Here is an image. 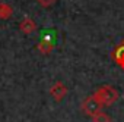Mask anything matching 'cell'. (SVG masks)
Masks as SVG:
<instances>
[{
	"instance_id": "cell-1",
	"label": "cell",
	"mask_w": 124,
	"mask_h": 122,
	"mask_svg": "<svg viewBox=\"0 0 124 122\" xmlns=\"http://www.w3.org/2000/svg\"><path fill=\"white\" fill-rule=\"evenodd\" d=\"M92 96L101 103L102 107H104V106H111V104H114V103L118 100V97H120L118 91H117L112 85H102V87H99Z\"/></svg>"
},
{
	"instance_id": "cell-2",
	"label": "cell",
	"mask_w": 124,
	"mask_h": 122,
	"mask_svg": "<svg viewBox=\"0 0 124 122\" xmlns=\"http://www.w3.org/2000/svg\"><path fill=\"white\" fill-rule=\"evenodd\" d=\"M54 47H55V34H54V31L53 30L42 31L41 32V38H39L38 46H37L38 51L41 54H45L47 56V54H50L54 50Z\"/></svg>"
},
{
	"instance_id": "cell-3",
	"label": "cell",
	"mask_w": 124,
	"mask_h": 122,
	"mask_svg": "<svg viewBox=\"0 0 124 122\" xmlns=\"http://www.w3.org/2000/svg\"><path fill=\"white\" fill-rule=\"evenodd\" d=\"M101 109H102V106H101V103L93 97V96H88L85 100H83V103H82V112L86 115V116H93V115H96L98 112H101Z\"/></svg>"
},
{
	"instance_id": "cell-4",
	"label": "cell",
	"mask_w": 124,
	"mask_h": 122,
	"mask_svg": "<svg viewBox=\"0 0 124 122\" xmlns=\"http://www.w3.org/2000/svg\"><path fill=\"white\" fill-rule=\"evenodd\" d=\"M67 94V87L64 85V82L61 81H55L51 88H50V96L55 100V102H61Z\"/></svg>"
},
{
	"instance_id": "cell-5",
	"label": "cell",
	"mask_w": 124,
	"mask_h": 122,
	"mask_svg": "<svg viewBox=\"0 0 124 122\" xmlns=\"http://www.w3.org/2000/svg\"><path fill=\"white\" fill-rule=\"evenodd\" d=\"M111 59L115 62L117 66H120L124 71V41L114 47V50L111 51Z\"/></svg>"
},
{
	"instance_id": "cell-6",
	"label": "cell",
	"mask_w": 124,
	"mask_h": 122,
	"mask_svg": "<svg viewBox=\"0 0 124 122\" xmlns=\"http://www.w3.org/2000/svg\"><path fill=\"white\" fill-rule=\"evenodd\" d=\"M19 30H21L23 34L29 35V34H32V32L37 31V24H35L34 19H31L29 16H26V18H23V19L21 21V24H19Z\"/></svg>"
},
{
	"instance_id": "cell-7",
	"label": "cell",
	"mask_w": 124,
	"mask_h": 122,
	"mask_svg": "<svg viewBox=\"0 0 124 122\" xmlns=\"http://www.w3.org/2000/svg\"><path fill=\"white\" fill-rule=\"evenodd\" d=\"M13 15V8L8 3H0V19L2 21H8L10 19Z\"/></svg>"
},
{
	"instance_id": "cell-8",
	"label": "cell",
	"mask_w": 124,
	"mask_h": 122,
	"mask_svg": "<svg viewBox=\"0 0 124 122\" xmlns=\"http://www.w3.org/2000/svg\"><path fill=\"white\" fill-rule=\"evenodd\" d=\"M92 122H111V116L101 110V112H98L96 115L92 116Z\"/></svg>"
},
{
	"instance_id": "cell-9",
	"label": "cell",
	"mask_w": 124,
	"mask_h": 122,
	"mask_svg": "<svg viewBox=\"0 0 124 122\" xmlns=\"http://www.w3.org/2000/svg\"><path fill=\"white\" fill-rule=\"evenodd\" d=\"M55 2H57V0H37V3H38L39 6H42V8H50V6H53Z\"/></svg>"
}]
</instances>
